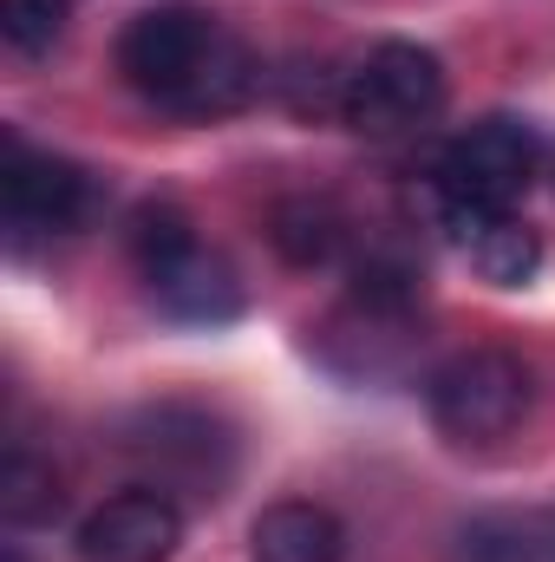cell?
<instances>
[{"instance_id":"7","label":"cell","mask_w":555,"mask_h":562,"mask_svg":"<svg viewBox=\"0 0 555 562\" xmlns=\"http://www.w3.org/2000/svg\"><path fill=\"white\" fill-rule=\"evenodd\" d=\"M183 543V510L163 491H118L79 524V557L86 562H170Z\"/></svg>"},{"instance_id":"2","label":"cell","mask_w":555,"mask_h":562,"mask_svg":"<svg viewBox=\"0 0 555 562\" xmlns=\"http://www.w3.org/2000/svg\"><path fill=\"white\" fill-rule=\"evenodd\" d=\"M530 400H536V380L503 347H464L424 380L431 425L451 445H497V438H510L530 419Z\"/></svg>"},{"instance_id":"15","label":"cell","mask_w":555,"mask_h":562,"mask_svg":"<svg viewBox=\"0 0 555 562\" xmlns=\"http://www.w3.org/2000/svg\"><path fill=\"white\" fill-rule=\"evenodd\" d=\"M0 33L13 53H53L66 33V0H0Z\"/></svg>"},{"instance_id":"5","label":"cell","mask_w":555,"mask_h":562,"mask_svg":"<svg viewBox=\"0 0 555 562\" xmlns=\"http://www.w3.org/2000/svg\"><path fill=\"white\" fill-rule=\"evenodd\" d=\"M125 451L144 464L150 491H190V497H216L229 477V438L223 425L196 406H157L125 431Z\"/></svg>"},{"instance_id":"3","label":"cell","mask_w":555,"mask_h":562,"mask_svg":"<svg viewBox=\"0 0 555 562\" xmlns=\"http://www.w3.org/2000/svg\"><path fill=\"white\" fill-rule=\"evenodd\" d=\"M536 177V132L523 119H477L438 157V216H503Z\"/></svg>"},{"instance_id":"1","label":"cell","mask_w":555,"mask_h":562,"mask_svg":"<svg viewBox=\"0 0 555 562\" xmlns=\"http://www.w3.org/2000/svg\"><path fill=\"white\" fill-rule=\"evenodd\" d=\"M118 72L132 79V92H144L150 105H163L177 119H223V112L249 105L262 86L256 53L203 7L138 13L118 40Z\"/></svg>"},{"instance_id":"13","label":"cell","mask_w":555,"mask_h":562,"mask_svg":"<svg viewBox=\"0 0 555 562\" xmlns=\"http://www.w3.org/2000/svg\"><path fill=\"white\" fill-rule=\"evenodd\" d=\"M59 504H66V491H59L53 464H39L33 451H13L0 464V517L7 524H53Z\"/></svg>"},{"instance_id":"8","label":"cell","mask_w":555,"mask_h":562,"mask_svg":"<svg viewBox=\"0 0 555 562\" xmlns=\"http://www.w3.org/2000/svg\"><path fill=\"white\" fill-rule=\"evenodd\" d=\"M144 281H150L157 307L177 314V321L216 327V321H236V314H242V281H236V269H229L223 256H209L203 243L183 249L170 269H157V276H144Z\"/></svg>"},{"instance_id":"4","label":"cell","mask_w":555,"mask_h":562,"mask_svg":"<svg viewBox=\"0 0 555 562\" xmlns=\"http://www.w3.org/2000/svg\"><path fill=\"white\" fill-rule=\"evenodd\" d=\"M438 105H444V66L412 40H380L340 79V119L360 138H406L438 119Z\"/></svg>"},{"instance_id":"14","label":"cell","mask_w":555,"mask_h":562,"mask_svg":"<svg viewBox=\"0 0 555 562\" xmlns=\"http://www.w3.org/2000/svg\"><path fill=\"white\" fill-rule=\"evenodd\" d=\"M183 249H196V229H190L183 210H170V203H144L138 216H132V262H138L144 276L170 269Z\"/></svg>"},{"instance_id":"11","label":"cell","mask_w":555,"mask_h":562,"mask_svg":"<svg viewBox=\"0 0 555 562\" xmlns=\"http://www.w3.org/2000/svg\"><path fill=\"white\" fill-rule=\"evenodd\" d=\"M457 562H555V510H484L457 530Z\"/></svg>"},{"instance_id":"9","label":"cell","mask_w":555,"mask_h":562,"mask_svg":"<svg viewBox=\"0 0 555 562\" xmlns=\"http://www.w3.org/2000/svg\"><path fill=\"white\" fill-rule=\"evenodd\" d=\"M347 550V530L327 504H307V497H287L269 504L249 530V557L256 562H340Z\"/></svg>"},{"instance_id":"10","label":"cell","mask_w":555,"mask_h":562,"mask_svg":"<svg viewBox=\"0 0 555 562\" xmlns=\"http://www.w3.org/2000/svg\"><path fill=\"white\" fill-rule=\"evenodd\" d=\"M457 236V249L471 256V269L490 281V288H523V281L543 269V243L530 223H517L510 210L503 216H451L444 223Z\"/></svg>"},{"instance_id":"12","label":"cell","mask_w":555,"mask_h":562,"mask_svg":"<svg viewBox=\"0 0 555 562\" xmlns=\"http://www.w3.org/2000/svg\"><path fill=\"white\" fill-rule=\"evenodd\" d=\"M347 243H353V229L327 196H294L275 210V249L294 269H327L347 256Z\"/></svg>"},{"instance_id":"6","label":"cell","mask_w":555,"mask_h":562,"mask_svg":"<svg viewBox=\"0 0 555 562\" xmlns=\"http://www.w3.org/2000/svg\"><path fill=\"white\" fill-rule=\"evenodd\" d=\"M0 203L7 223L20 236H66L92 216V177L53 150H26L7 144V170H0Z\"/></svg>"}]
</instances>
